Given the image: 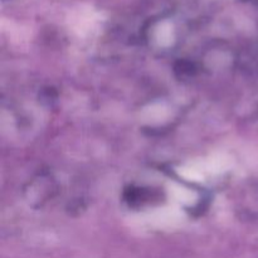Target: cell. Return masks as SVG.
Returning a JSON list of instances; mask_svg holds the SVG:
<instances>
[{
    "mask_svg": "<svg viewBox=\"0 0 258 258\" xmlns=\"http://www.w3.org/2000/svg\"><path fill=\"white\" fill-rule=\"evenodd\" d=\"M202 66L211 73L224 72L234 66L237 58L228 48H211V50L201 55Z\"/></svg>",
    "mask_w": 258,
    "mask_h": 258,
    "instance_id": "7a4b0ae2",
    "label": "cell"
},
{
    "mask_svg": "<svg viewBox=\"0 0 258 258\" xmlns=\"http://www.w3.org/2000/svg\"><path fill=\"white\" fill-rule=\"evenodd\" d=\"M173 25L168 22H163L158 25V28L154 32V39L160 43V47H166L173 40Z\"/></svg>",
    "mask_w": 258,
    "mask_h": 258,
    "instance_id": "3957f363",
    "label": "cell"
},
{
    "mask_svg": "<svg viewBox=\"0 0 258 258\" xmlns=\"http://www.w3.org/2000/svg\"><path fill=\"white\" fill-rule=\"evenodd\" d=\"M57 190V184L54 179L49 174H39L34 179L29 181L25 193H27V199L30 204L34 206L37 203L38 206H42L43 203L52 198L53 194Z\"/></svg>",
    "mask_w": 258,
    "mask_h": 258,
    "instance_id": "6da1fadb",
    "label": "cell"
}]
</instances>
